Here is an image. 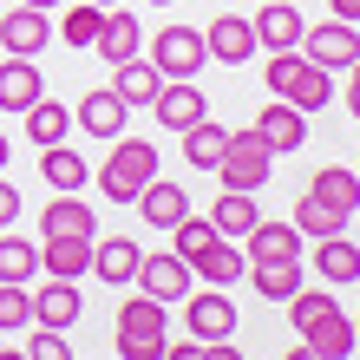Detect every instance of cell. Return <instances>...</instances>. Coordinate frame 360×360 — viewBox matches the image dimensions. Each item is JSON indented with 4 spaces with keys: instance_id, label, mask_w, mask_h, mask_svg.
Returning a JSON list of instances; mask_svg holds the SVG:
<instances>
[{
    "instance_id": "obj_4",
    "label": "cell",
    "mask_w": 360,
    "mask_h": 360,
    "mask_svg": "<svg viewBox=\"0 0 360 360\" xmlns=\"http://www.w3.org/2000/svg\"><path fill=\"white\" fill-rule=\"evenodd\" d=\"M151 66L164 79H197L210 66V46H203V33L197 27H158L151 33Z\"/></svg>"
},
{
    "instance_id": "obj_5",
    "label": "cell",
    "mask_w": 360,
    "mask_h": 360,
    "mask_svg": "<svg viewBox=\"0 0 360 360\" xmlns=\"http://www.w3.org/2000/svg\"><path fill=\"white\" fill-rule=\"evenodd\" d=\"M269 158H275V151H269L256 131H229L223 158H217L223 190H262V184H269Z\"/></svg>"
},
{
    "instance_id": "obj_46",
    "label": "cell",
    "mask_w": 360,
    "mask_h": 360,
    "mask_svg": "<svg viewBox=\"0 0 360 360\" xmlns=\"http://www.w3.org/2000/svg\"><path fill=\"white\" fill-rule=\"evenodd\" d=\"M354 341H360V314H354Z\"/></svg>"
},
{
    "instance_id": "obj_9",
    "label": "cell",
    "mask_w": 360,
    "mask_h": 360,
    "mask_svg": "<svg viewBox=\"0 0 360 360\" xmlns=\"http://www.w3.org/2000/svg\"><path fill=\"white\" fill-rule=\"evenodd\" d=\"M203 112H210V98L197 92V79H164L158 98H151V118L164 131H184V124H197Z\"/></svg>"
},
{
    "instance_id": "obj_14",
    "label": "cell",
    "mask_w": 360,
    "mask_h": 360,
    "mask_svg": "<svg viewBox=\"0 0 360 360\" xmlns=\"http://www.w3.org/2000/svg\"><path fill=\"white\" fill-rule=\"evenodd\" d=\"M79 314H86V302H79V282H66V275H46V282L33 288V321H39V328H72Z\"/></svg>"
},
{
    "instance_id": "obj_37",
    "label": "cell",
    "mask_w": 360,
    "mask_h": 360,
    "mask_svg": "<svg viewBox=\"0 0 360 360\" xmlns=\"http://www.w3.org/2000/svg\"><path fill=\"white\" fill-rule=\"evenodd\" d=\"M13 328H33V295H27V282H0V334H13Z\"/></svg>"
},
{
    "instance_id": "obj_18",
    "label": "cell",
    "mask_w": 360,
    "mask_h": 360,
    "mask_svg": "<svg viewBox=\"0 0 360 360\" xmlns=\"http://www.w3.org/2000/svg\"><path fill=\"white\" fill-rule=\"evenodd\" d=\"M39 236H98V217L86 210L79 190H59V197L39 210Z\"/></svg>"
},
{
    "instance_id": "obj_23",
    "label": "cell",
    "mask_w": 360,
    "mask_h": 360,
    "mask_svg": "<svg viewBox=\"0 0 360 360\" xmlns=\"http://www.w3.org/2000/svg\"><path fill=\"white\" fill-rule=\"evenodd\" d=\"M158 86H164V72L151 66V59H118V66H112V92L124 98V105H131V112H138V105H144V112H151V98H158Z\"/></svg>"
},
{
    "instance_id": "obj_25",
    "label": "cell",
    "mask_w": 360,
    "mask_h": 360,
    "mask_svg": "<svg viewBox=\"0 0 360 360\" xmlns=\"http://www.w3.org/2000/svg\"><path fill=\"white\" fill-rule=\"evenodd\" d=\"M39 269L79 282V275L92 269V236H39Z\"/></svg>"
},
{
    "instance_id": "obj_45",
    "label": "cell",
    "mask_w": 360,
    "mask_h": 360,
    "mask_svg": "<svg viewBox=\"0 0 360 360\" xmlns=\"http://www.w3.org/2000/svg\"><path fill=\"white\" fill-rule=\"evenodd\" d=\"M151 7H177V0H151Z\"/></svg>"
},
{
    "instance_id": "obj_12",
    "label": "cell",
    "mask_w": 360,
    "mask_h": 360,
    "mask_svg": "<svg viewBox=\"0 0 360 360\" xmlns=\"http://www.w3.org/2000/svg\"><path fill=\"white\" fill-rule=\"evenodd\" d=\"M190 302V334H197V341H229V334H236V302H229L223 288H203V295H184Z\"/></svg>"
},
{
    "instance_id": "obj_29",
    "label": "cell",
    "mask_w": 360,
    "mask_h": 360,
    "mask_svg": "<svg viewBox=\"0 0 360 360\" xmlns=\"http://www.w3.org/2000/svg\"><path fill=\"white\" fill-rule=\"evenodd\" d=\"M184 158H190V171H217V158H223V144H229V131H223V124L217 118H197V124H184Z\"/></svg>"
},
{
    "instance_id": "obj_31",
    "label": "cell",
    "mask_w": 360,
    "mask_h": 360,
    "mask_svg": "<svg viewBox=\"0 0 360 360\" xmlns=\"http://www.w3.org/2000/svg\"><path fill=\"white\" fill-rule=\"evenodd\" d=\"M308 190H314V197H321L328 210H341V217H354V210H360V177L347 171V164H321Z\"/></svg>"
},
{
    "instance_id": "obj_19",
    "label": "cell",
    "mask_w": 360,
    "mask_h": 360,
    "mask_svg": "<svg viewBox=\"0 0 360 360\" xmlns=\"http://www.w3.org/2000/svg\"><path fill=\"white\" fill-rule=\"evenodd\" d=\"M354 347H360V341H354V321H347L341 308L321 314L314 328H302V354H308V360H347Z\"/></svg>"
},
{
    "instance_id": "obj_11",
    "label": "cell",
    "mask_w": 360,
    "mask_h": 360,
    "mask_svg": "<svg viewBox=\"0 0 360 360\" xmlns=\"http://www.w3.org/2000/svg\"><path fill=\"white\" fill-rule=\"evenodd\" d=\"M203 46H210V59H223V66H243V59H256L262 46H256V27H249L243 13H217L203 27Z\"/></svg>"
},
{
    "instance_id": "obj_27",
    "label": "cell",
    "mask_w": 360,
    "mask_h": 360,
    "mask_svg": "<svg viewBox=\"0 0 360 360\" xmlns=\"http://www.w3.org/2000/svg\"><path fill=\"white\" fill-rule=\"evenodd\" d=\"M256 190H223L217 203H210V223H217V236H229V243H243L249 229H256Z\"/></svg>"
},
{
    "instance_id": "obj_26",
    "label": "cell",
    "mask_w": 360,
    "mask_h": 360,
    "mask_svg": "<svg viewBox=\"0 0 360 360\" xmlns=\"http://www.w3.org/2000/svg\"><path fill=\"white\" fill-rule=\"evenodd\" d=\"M39 92H46V86H39V66H33V59H20V53L0 59V112H27Z\"/></svg>"
},
{
    "instance_id": "obj_35",
    "label": "cell",
    "mask_w": 360,
    "mask_h": 360,
    "mask_svg": "<svg viewBox=\"0 0 360 360\" xmlns=\"http://www.w3.org/2000/svg\"><path fill=\"white\" fill-rule=\"evenodd\" d=\"M98 27H105V7H92V0H86V7H66V20H59V39L86 53L92 39H98Z\"/></svg>"
},
{
    "instance_id": "obj_28",
    "label": "cell",
    "mask_w": 360,
    "mask_h": 360,
    "mask_svg": "<svg viewBox=\"0 0 360 360\" xmlns=\"http://www.w3.org/2000/svg\"><path fill=\"white\" fill-rule=\"evenodd\" d=\"M302 256H275V262H249V282H256L262 302H288L295 288H302Z\"/></svg>"
},
{
    "instance_id": "obj_33",
    "label": "cell",
    "mask_w": 360,
    "mask_h": 360,
    "mask_svg": "<svg viewBox=\"0 0 360 360\" xmlns=\"http://www.w3.org/2000/svg\"><path fill=\"white\" fill-rule=\"evenodd\" d=\"M210 243H217V223H210V217H177V223H171V256L197 262Z\"/></svg>"
},
{
    "instance_id": "obj_42",
    "label": "cell",
    "mask_w": 360,
    "mask_h": 360,
    "mask_svg": "<svg viewBox=\"0 0 360 360\" xmlns=\"http://www.w3.org/2000/svg\"><path fill=\"white\" fill-rule=\"evenodd\" d=\"M7 151H13V144H7V131H0V171H7Z\"/></svg>"
},
{
    "instance_id": "obj_15",
    "label": "cell",
    "mask_w": 360,
    "mask_h": 360,
    "mask_svg": "<svg viewBox=\"0 0 360 360\" xmlns=\"http://www.w3.org/2000/svg\"><path fill=\"white\" fill-rule=\"evenodd\" d=\"M249 131H256L269 151H302V144H308V112H295L288 98H275L269 112H256V124H249Z\"/></svg>"
},
{
    "instance_id": "obj_3",
    "label": "cell",
    "mask_w": 360,
    "mask_h": 360,
    "mask_svg": "<svg viewBox=\"0 0 360 360\" xmlns=\"http://www.w3.org/2000/svg\"><path fill=\"white\" fill-rule=\"evenodd\" d=\"M164 347V302H151V295H131V302L118 308V354L124 360H158Z\"/></svg>"
},
{
    "instance_id": "obj_20",
    "label": "cell",
    "mask_w": 360,
    "mask_h": 360,
    "mask_svg": "<svg viewBox=\"0 0 360 360\" xmlns=\"http://www.w3.org/2000/svg\"><path fill=\"white\" fill-rule=\"evenodd\" d=\"M243 256H249V262L302 256V229H295V223H282V217H256V229L243 236Z\"/></svg>"
},
{
    "instance_id": "obj_21",
    "label": "cell",
    "mask_w": 360,
    "mask_h": 360,
    "mask_svg": "<svg viewBox=\"0 0 360 360\" xmlns=\"http://www.w3.org/2000/svg\"><path fill=\"white\" fill-rule=\"evenodd\" d=\"M138 256H144V249L131 236H92V275H98V282H112V288H124L138 275Z\"/></svg>"
},
{
    "instance_id": "obj_38",
    "label": "cell",
    "mask_w": 360,
    "mask_h": 360,
    "mask_svg": "<svg viewBox=\"0 0 360 360\" xmlns=\"http://www.w3.org/2000/svg\"><path fill=\"white\" fill-rule=\"evenodd\" d=\"M27 354H33V360H72V347H66V328H39V321H33V341H27Z\"/></svg>"
},
{
    "instance_id": "obj_39",
    "label": "cell",
    "mask_w": 360,
    "mask_h": 360,
    "mask_svg": "<svg viewBox=\"0 0 360 360\" xmlns=\"http://www.w3.org/2000/svg\"><path fill=\"white\" fill-rule=\"evenodd\" d=\"M13 217H20V190H13L7 177H0V229H7Z\"/></svg>"
},
{
    "instance_id": "obj_41",
    "label": "cell",
    "mask_w": 360,
    "mask_h": 360,
    "mask_svg": "<svg viewBox=\"0 0 360 360\" xmlns=\"http://www.w3.org/2000/svg\"><path fill=\"white\" fill-rule=\"evenodd\" d=\"M328 7H334V20H354L360 27V0H328Z\"/></svg>"
},
{
    "instance_id": "obj_6",
    "label": "cell",
    "mask_w": 360,
    "mask_h": 360,
    "mask_svg": "<svg viewBox=\"0 0 360 360\" xmlns=\"http://www.w3.org/2000/svg\"><path fill=\"white\" fill-rule=\"evenodd\" d=\"M302 59H314V66H328V72H347L354 59H360V33H354V20H321V27H302Z\"/></svg>"
},
{
    "instance_id": "obj_48",
    "label": "cell",
    "mask_w": 360,
    "mask_h": 360,
    "mask_svg": "<svg viewBox=\"0 0 360 360\" xmlns=\"http://www.w3.org/2000/svg\"><path fill=\"white\" fill-rule=\"evenodd\" d=\"M354 177H360V164H354Z\"/></svg>"
},
{
    "instance_id": "obj_44",
    "label": "cell",
    "mask_w": 360,
    "mask_h": 360,
    "mask_svg": "<svg viewBox=\"0 0 360 360\" xmlns=\"http://www.w3.org/2000/svg\"><path fill=\"white\" fill-rule=\"evenodd\" d=\"M92 7H118V0H92Z\"/></svg>"
},
{
    "instance_id": "obj_47",
    "label": "cell",
    "mask_w": 360,
    "mask_h": 360,
    "mask_svg": "<svg viewBox=\"0 0 360 360\" xmlns=\"http://www.w3.org/2000/svg\"><path fill=\"white\" fill-rule=\"evenodd\" d=\"M0 354H7V334H0Z\"/></svg>"
},
{
    "instance_id": "obj_43",
    "label": "cell",
    "mask_w": 360,
    "mask_h": 360,
    "mask_svg": "<svg viewBox=\"0 0 360 360\" xmlns=\"http://www.w3.org/2000/svg\"><path fill=\"white\" fill-rule=\"evenodd\" d=\"M27 7H59V0H27Z\"/></svg>"
},
{
    "instance_id": "obj_7",
    "label": "cell",
    "mask_w": 360,
    "mask_h": 360,
    "mask_svg": "<svg viewBox=\"0 0 360 360\" xmlns=\"http://www.w3.org/2000/svg\"><path fill=\"white\" fill-rule=\"evenodd\" d=\"M46 39H53V20H46V7H7L0 13V53H20V59H39L46 53Z\"/></svg>"
},
{
    "instance_id": "obj_17",
    "label": "cell",
    "mask_w": 360,
    "mask_h": 360,
    "mask_svg": "<svg viewBox=\"0 0 360 360\" xmlns=\"http://www.w3.org/2000/svg\"><path fill=\"white\" fill-rule=\"evenodd\" d=\"M131 203H138V217L151 223V229H171L177 217H190V190H184V184H171V177H151Z\"/></svg>"
},
{
    "instance_id": "obj_32",
    "label": "cell",
    "mask_w": 360,
    "mask_h": 360,
    "mask_svg": "<svg viewBox=\"0 0 360 360\" xmlns=\"http://www.w3.org/2000/svg\"><path fill=\"white\" fill-rule=\"evenodd\" d=\"M39 177H46L53 190H86V158H79L66 138H59V144H39Z\"/></svg>"
},
{
    "instance_id": "obj_13",
    "label": "cell",
    "mask_w": 360,
    "mask_h": 360,
    "mask_svg": "<svg viewBox=\"0 0 360 360\" xmlns=\"http://www.w3.org/2000/svg\"><path fill=\"white\" fill-rule=\"evenodd\" d=\"M314 275H321L328 288H354L360 282V243H347V229L314 236Z\"/></svg>"
},
{
    "instance_id": "obj_16",
    "label": "cell",
    "mask_w": 360,
    "mask_h": 360,
    "mask_svg": "<svg viewBox=\"0 0 360 360\" xmlns=\"http://www.w3.org/2000/svg\"><path fill=\"white\" fill-rule=\"evenodd\" d=\"M249 27H256V46H262V53H288L295 39H302V27H308V20L295 13V0H262Z\"/></svg>"
},
{
    "instance_id": "obj_1",
    "label": "cell",
    "mask_w": 360,
    "mask_h": 360,
    "mask_svg": "<svg viewBox=\"0 0 360 360\" xmlns=\"http://www.w3.org/2000/svg\"><path fill=\"white\" fill-rule=\"evenodd\" d=\"M151 177H158V144H151V138H124V131H118V138H112V158L98 164V190H105L112 203H131Z\"/></svg>"
},
{
    "instance_id": "obj_34",
    "label": "cell",
    "mask_w": 360,
    "mask_h": 360,
    "mask_svg": "<svg viewBox=\"0 0 360 360\" xmlns=\"http://www.w3.org/2000/svg\"><path fill=\"white\" fill-rule=\"evenodd\" d=\"M295 229H302V236H334V229H347V217H341V210H328V203L308 190V197L295 203Z\"/></svg>"
},
{
    "instance_id": "obj_22",
    "label": "cell",
    "mask_w": 360,
    "mask_h": 360,
    "mask_svg": "<svg viewBox=\"0 0 360 360\" xmlns=\"http://www.w3.org/2000/svg\"><path fill=\"white\" fill-rule=\"evenodd\" d=\"M92 53L105 59V66H118V59H131L138 53V13L124 7H105V27H98V39H92Z\"/></svg>"
},
{
    "instance_id": "obj_30",
    "label": "cell",
    "mask_w": 360,
    "mask_h": 360,
    "mask_svg": "<svg viewBox=\"0 0 360 360\" xmlns=\"http://www.w3.org/2000/svg\"><path fill=\"white\" fill-rule=\"evenodd\" d=\"M20 118H27V138H33V144H59V138H72V105H59V98H46V92H39Z\"/></svg>"
},
{
    "instance_id": "obj_24",
    "label": "cell",
    "mask_w": 360,
    "mask_h": 360,
    "mask_svg": "<svg viewBox=\"0 0 360 360\" xmlns=\"http://www.w3.org/2000/svg\"><path fill=\"white\" fill-rule=\"evenodd\" d=\"M243 269H249V256H243V243H229V236H217L197 262H190V275H203V288H229V282H243Z\"/></svg>"
},
{
    "instance_id": "obj_36",
    "label": "cell",
    "mask_w": 360,
    "mask_h": 360,
    "mask_svg": "<svg viewBox=\"0 0 360 360\" xmlns=\"http://www.w3.org/2000/svg\"><path fill=\"white\" fill-rule=\"evenodd\" d=\"M39 269V249L27 236H0V282H27Z\"/></svg>"
},
{
    "instance_id": "obj_10",
    "label": "cell",
    "mask_w": 360,
    "mask_h": 360,
    "mask_svg": "<svg viewBox=\"0 0 360 360\" xmlns=\"http://www.w3.org/2000/svg\"><path fill=\"white\" fill-rule=\"evenodd\" d=\"M124 118H131V105H124L112 86H98V92H86V98L72 105V124H79L86 138H105V144L124 131Z\"/></svg>"
},
{
    "instance_id": "obj_2",
    "label": "cell",
    "mask_w": 360,
    "mask_h": 360,
    "mask_svg": "<svg viewBox=\"0 0 360 360\" xmlns=\"http://www.w3.org/2000/svg\"><path fill=\"white\" fill-rule=\"evenodd\" d=\"M262 79H269V92H275V98H288V105H295V112H321V105L334 98V72H328V66H314V59H295V46H288V53H275Z\"/></svg>"
},
{
    "instance_id": "obj_40",
    "label": "cell",
    "mask_w": 360,
    "mask_h": 360,
    "mask_svg": "<svg viewBox=\"0 0 360 360\" xmlns=\"http://www.w3.org/2000/svg\"><path fill=\"white\" fill-rule=\"evenodd\" d=\"M347 118H360V59L347 66Z\"/></svg>"
},
{
    "instance_id": "obj_8",
    "label": "cell",
    "mask_w": 360,
    "mask_h": 360,
    "mask_svg": "<svg viewBox=\"0 0 360 360\" xmlns=\"http://www.w3.org/2000/svg\"><path fill=\"white\" fill-rule=\"evenodd\" d=\"M131 282L151 295V302L171 308V302H184V295H190V262L171 256V249H158V256H138V275H131Z\"/></svg>"
}]
</instances>
